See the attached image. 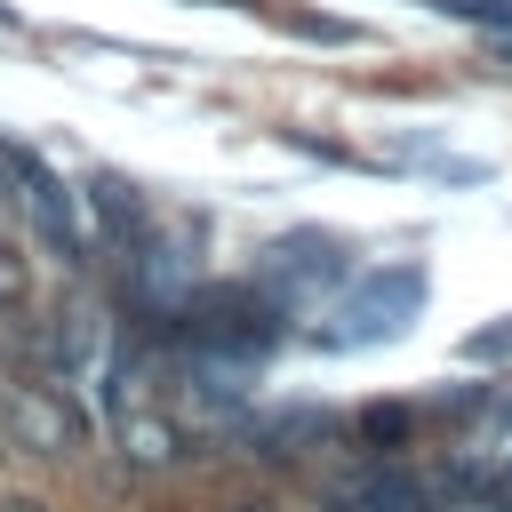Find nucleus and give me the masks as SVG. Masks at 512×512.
Listing matches in <instances>:
<instances>
[{"mask_svg":"<svg viewBox=\"0 0 512 512\" xmlns=\"http://www.w3.org/2000/svg\"><path fill=\"white\" fill-rule=\"evenodd\" d=\"M416 304H424V272H416V264H400L392 296H384V280H368V288H360V296H352V304L336 312L344 328H328L320 344H336V352H344V344H376V336H400Z\"/></svg>","mask_w":512,"mask_h":512,"instance_id":"3","label":"nucleus"},{"mask_svg":"<svg viewBox=\"0 0 512 512\" xmlns=\"http://www.w3.org/2000/svg\"><path fill=\"white\" fill-rule=\"evenodd\" d=\"M80 200H88V216H104V224H96V240H144V192H136L128 176L96 168Z\"/></svg>","mask_w":512,"mask_h":512,"instance_id":"6","label":"nucleus"},{"mask_svg":"<svg viewBox=\"0 0 512 512\" xmlns=\"http://www.w3.org/2000/svg\"><path fill=\"white\" fill-rule=\"evenodd\" d=\"M0 512H56L40 488H0Z\"/></svg>","mask_w":512,"mask_h":512,"instance_id":"9","label":"nucleus"},{"mask_svg":"<svg viewBox=\"0 0 512 512\" xmlns=\"http://www.w3.org/2000/svg\"><path fill=\"white\" fill-rule=\"evenodd\" d=\"M352 272V256H344V240L336 232H288L272 256H264V288L288 304V296H304V288H336Z\"/></svg>","mask_w":512,"mask_h":512,"instance_id":"4","label":"nucleus"},{"mask_svg":"<svg viewBox=\"0 0 512 512\" xmlns=\"http://www.w3.org/2000/svg\"><path fill=\"white\" fill-rule=\"evenodd\" d=\"M0 24H16V16H8V8H0Z\"/></svg>","mask_w":512,"mask_h":512,"instance_id":"11","label":"nucleus"},{"mask_svg":"<svg viewBox=\"0 0 512 512\" xmlns=\"http://www.w3.org/2000/svg\"><path fill=\"white\" fill-rule=\"evenodd\" d=\"M8 456H16V448H8V432H0V464H8Z\"/></svg>","mask_w":512,"mask_h":512,"instance_id":"10","label":"nucleus"},{"mask_svg":"<svg viewBox=\"0 0 512 512\" xmlns=\"http://www.w3.org/2000/svg\"><path fill=\"white\" fill-rule=\"evenodd\" d=\"M120 464L128 472H176L184 464V432L160 408H120Z\"/></svg>","mask_w":512,"mask_h":512,"instance_id":"5","label":"nucleus"},{"mask_svg":"<svg viewBox=\"0 0 512 512\" xmlns=\"http://www.w3.org/2000/svg\"><path fill=\"white\" fill-rule=\"evenodd\" d=\"M32 304V256H24V232H0V312Z\"/></svg>","mask_w":512,"mask_h":512,"instance_id":"8","label":"nucleus"},{"mask_svg":"<svg viewBox=\"0 0 512 512\" xmlns=\"http://www.w3.org/2000/svg\"><path fill=\"white\" fill-rule=\"evenodd\" d=\"M176 320H184V344H192L200 360L240 368V360H264V352L280 344L288 304H280L272 288H184V296H176Z\"/></svg>","mask_w":512,"mask_h":512,"instance_id":"1","label":"nucleus"},{"mask_svg":"<svg viewBox=\"0 0 512 512\" xmlns=\"http://www.w3.org/2000/svg\"><path fill=\"white\" fill-rule=\"evenodd\" d=\"M0 432L32 464H80L88 456V416L72 408L64 376H0Z\"/></svg>","mask_w":512,"mask_h":512,"instance_id":"2","label":"nucleus"},{"mask_svg":"<svg viewBox=\"0 0 512 512\" xmlns=\"http://www.w3.org/2000/svg\"><path fill=\"white\" fill-rule=\"evenodd\" d=\"M344 512H432V480H416V472H368V480H352L344 496H336Z\"/></svg>","mask_w":512,"mask_h":512,"instance_id":"7","label":"nucleus"}]
</instances>
